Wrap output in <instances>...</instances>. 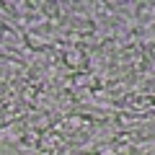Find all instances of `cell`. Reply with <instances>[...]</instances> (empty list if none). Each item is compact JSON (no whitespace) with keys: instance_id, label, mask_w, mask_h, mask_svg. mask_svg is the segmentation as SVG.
Returning <instances> with one entry per match:
<instances>
[{"instance_id":"obj_4","label":"cell","mask_w":155,"mask_h":155,"mask_svg":"<svg viewBox=\"0 0 155 155\" xmlns=\"http://www.w3.org/2000/svg\"><path fill=\"white\" fill-rule=\"evenodd\" d=\"M28 155H52V153H47V150H41V147H39V150H34V153H28Z\"/></svg>"},{"instance_id":"obj_1","label":"cell","mask_w":155,"mask_h":155,"mask_svg":"<svg viewBox=\"0 0 155 155\" xmlns=\"http://www.w3.org/2000/svg\"><path fill=\"white\" fill-rule=\"evenodd\" d=\"M26 132H28L26 119H13L11 124H5V127L0 129V137L8 140V142H13V145H18L23 137H26Z\"/></svg>"},{"instance_id":"obj_2","label":"cell","mask_w":155,"mask_h":155,"mask_svg":"<svg viewBox=\"0 0 155 155\" xmlns=\"http://www.w3.org/2000/svg\"><path fill=\"white\" fill-rule=\"evenodd\" d=\"M0 155H18V147L13 142H8V140L0 137Z\"/></svg>"},{"instance_id":"obj_3","label":"cell","mask_w":155,"mask_h":155,"mask_svg":"<svg viewBox=\"0 0 155 155\" xmlns=\"http://www.w3.org/2000/svg\"><path fill=\"white\" fill-rule=\"evenodd\" d=\"M72 155H96L91 147H78V150H72Z\"/></svg>"}]
</instances>
